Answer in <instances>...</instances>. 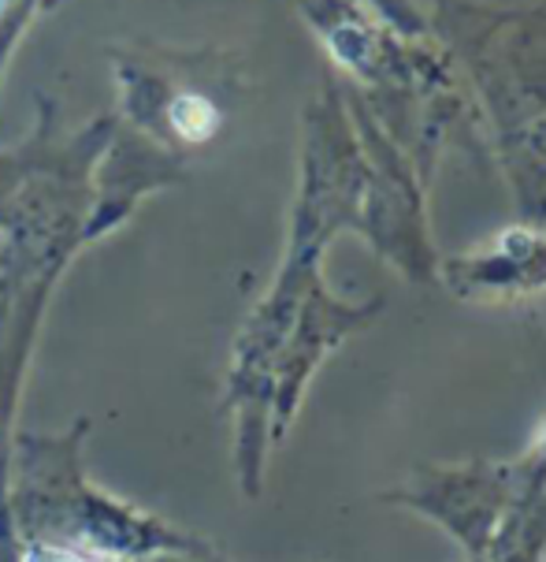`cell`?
<instances>
[{
	"label": "cell",
	"mask_w": 546,
	"mask_h": 562,
	"mask_svg": "<svg viewBox=\"0 0 546 562\" xmlns=\"http://www.w3.org/2000/svg\"><path fill=\"white\" fill-rule=\"evenodd\" d=\"M23 562H120L109 555H90V551H75V548H56V544H37Z\"/></svg>",
	"instance_id": "obj_1"
}]
</instances>
